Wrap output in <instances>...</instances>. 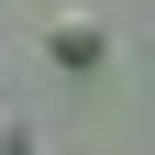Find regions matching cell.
I'll return each instance as SVG.
<instances>
[{"mask_svg": "<svg viewBox=\"0 0 155 155\" xmlns=\"http://www.w3.org/2000/svg\"><path fill=\"white\" fill-rule=\"evenodd\" d=\"M0 155H33V133H22V111H0Z\"/></svg>", "mask_w": 155, "mask_h": 155, "instance_id": "7a4b0ae2", "label": "cell"}, {"mask_svg": "<svg viewBox=\"0 0 155 155\" xmlns=\"http://www.w3.org/2000/svg\"><path fill=\"white\" fill-rule=\"evenodd\" d=\"M45 45H55V67H100V55H111V33L89 22V11H55V33H45Z\"/></svg>", "mask_w": 155, "mask_h": 155, "instance_id": "6da1fadb", "label": "cell"}]
</instances>
